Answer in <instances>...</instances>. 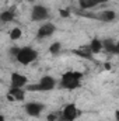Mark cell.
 Instances as JSON below:
<instances>
[{"label": "cell", "mask_w": 119, "mask_h": 121, "mask_svg": "<svg viewBox=\"0 0 119 121\" xmlns=\"http://www.w3.org/2000/svg\"><path fill=\"white\" fill-rule=\"evenodd\" d=\"M0 121H4V116H1V114H0Z\"/></svg>", "instance_id": "cb8c5ba5"}, {"label": "cell", "mask_w": 119, "mask_h": 121, "mask_svg": "<svg viewBox=\"0 0 119 121\" xmlns=\"http://www.w3.org/2000/svg\"><path fill=\"white\" fill-rule=\"evenodd\" d=\"M81 113H80V110L74 106V104H66L64 106V108H63V111H62V118L60 121H74L76 118H79V116H80Z\"/></svg>", "instance_id": "3957f363"}, {"label": "cell", "mask_w": 119, "mask_h": 121, "mask_svg": "<svg viewBox=\"0 0 119 121\" xmlns=\"http://www.w3.org/2000/svg\"><path fill=\"white\" fill-rule=\"evenodd\" d=\"M79 6H80V9L81 10H90V9H92V7H95L97 4L92 1V0H79Z\"/></svg>", "instance_id": "9a60e30c"}, {"label": "cell", "mask_w": 119, "mask_h": 121, "mask_svg": "<svg viewBox=\"0 0 119 121\" xmlns=\"http://www.w3.org/2000/svg\"><path fill=\"white\" fill-rule=\"evenodd\" d=\"M0 83H1V79H0Z\"/></svg>", "instance_id": "484cf974"}, {"label": "cell", "mask_w": 119, "mask_h": 121, "mask_svg": "<svg viewBox=\"0 0 119 121\" xmlns=\"http://www.w3.org/2000/svg\"><path fill=\"white\" fill-rule=\"evenodd\" d=\"M27 1H30V3H35L36 0H27Z\"/></svg>", "instance_id": "d4e9b609"}, {"label": "cell", "mask_w": 119, "mask_h": 121, "mask_svg": "<svg viewBox=\"0 0 119 121\" xmlns=\"http://www.w3.org/2000/svg\"><path fill=\"white\" fill-rule=\"evenodd\" d=\"M21 35H23V31H21L20 27H16V28H13V30L10 31V38H11L13 41L20 39V38H21Z\"/></svg>", "instance_id": "2e32d148"}, {"label": "cell", "mask_w": 119, "mask_h": 121, "mask_svg": "<svg viewBox=\"0 0 119 121\" xmlns=\"http://www.w3.org/2000/svg\"><path fill=\"white\" fill-rule=\"evenodd\" d=\"M60 49H62V44H60V42H53V44L49 47V52H51L52 55H58L60 52Z\"/></svg>", "instance_id": "e0dca14e"}, {"label": "cell", "mask_w": 119, "mask_h": 121, "mask_svg": "<svg viewBox=\"0 0 119 121\" xmlns=\"http://www.w3.org/2000/svg\"><path fill=\"white\" fill-rule=\"evenodd\" d=\"M55 86H56V80L52 76H44L38 82L39 91H49V90H52V89H55Z\"/></svg>", "instance_id": "52a82bcc"}, {"label": "cell", "mask_w": 119, "mask_h": 121, "mask_svg": "<svg viewBox=\"0 0 119 121\" xmlns=\"http://www.w3.org/2000/svg\"><path fill=\"white\" fill-rule=\"evenodd\" d=\"M14 18H16V14H14L13 9L4 10L0 13V21H3V23H11V21H14Z\"/></svg>", "instance_id": "5bb4252c"}, {"label": "cell", "mask_w": 119, "mask_h": 121, "mask_svg": "<svg viewBox=\"0 0 119 121\" xmlns=\"http://www.w3.org/2000/svg\"><path fill=\"white\" fill-rule=\"evenodd\" d=\"M55 31H56L55 24L46 23V24H44V26H41V27L38 28V31H36V39H44V38H46V37H51Z\"/></svg>", "instance_id": "8992f818"}, {"label": "cell", "mask_w": 119, "mask_h": 121, "mask_svg": "<svg viewBox=\"0 0 119 121\" xmlns=\"http://www.w3.org/2000/svg\"><path fill=\"white\" fill-rule=\"evenodd\" d=\"M25 89H27L28 91H39L38 83H34V85H25Z\"/></svg>", "instance_id": "ac0fdd59"}, {"label": "cell", "mask_w": 119, "mask_h": 121, "mask_svg": "<svg viewBox=\"0 0 119 121\" xmlns=\"http://www.w3.org/2000/svg\"><path fill=\"white\" fill-rule=\"evenodd\" d=\"M59 14H60V17H63V18H69V17H70V11L66 10V9H60Z\"/></svg>", "instance_id": "d6986e66"}, {"label": "cell", "mask_w": 119, "mask_h": 121, "mask_svg": "<svg viewBox=\"0 0 119 121\" xmlns=\"http://www.w3.org/2000/svg\"><path fill=\"white\" fill-rule=\"evenodd\" d=\"M97 16H98V20H101L104 23H111V21H114L116 18V13L114 10H104Z\"/></svg>", "instance_id": "8fae6325"}, {"label": "cell", "mask_w": 119, "mask_h": 121, "mask_svg": "<svg viewBox=\"0 0 119 121\" xmlns=\"http://www.w3.org/2000/svg\"><path fill=\"white\" fill-rule=\"evenodd\" d=\"M44 108H45V106L42 103H36V101H31V103H27L24 106L25 113L28 116H31V117H38L44 111Z\"/></svg>", "instance_id": "5b68a950"}, {"label": "cell", "mask_w": 119, "mask_h": 121, "mask_svg": "<svg viewBox=\"0 0 119 121\" xmlns=\"http://www.w3.org/2000/svg\"><path fill=\"white\" fill-rule=\"evenodd\" d=\"M102 49H105L107 52L114 54V55H116V54L119 52L118 51V45H116V42H115L112 38H107V39L102 41Z\"/></svg>", "instance_id": "30bf717a"}, {"label": "cell", "mask_w": 119, "mask_h": 121, "mask_svg": "<svg viewBox=\"0 0 119 121\" xmlns=\"http://www.w3.org/2000/svg\"><path fill=\"white\" fill-rule=\"evenodd\" d=\"M73 54L74 55H79V56H81V58H84V59H92V54H91V51H90V47H81V48H79V49H74L73 51Z\"/></svg>", "instance_id": "4fadbf2b"}, {"label": "cell", "mask_w": 119, "mask_h": 121, "mask_svg": "<svg viewBox=\"0 0 119 121\" xmlns=\"http://www.w3.org/2000/svg\"><path fill=\"white\" fill-rule=\"evenodd\" d=\"M83 73L81 72H76V70H69L66 73H63L62 79H60V86L63 89L67 90H73L81 86V79H83Z\"/></svg>", "instance_id": "6da1fadb"}, {"label": "cell", "mask_w": 119, "mask_h": 121, "mask_svg": "<svg viewBox=\"0 0 119 121\" xmlns=\"http://www.w3.org/2000/svg\"><path fill=\"white\" fill-rule=\"evenodd\" d=\"M92 1H94V3H95L97 6H98V4H102V3H107L108 0H92Z\"/></svg>", "instance_id": "7402d4cb"}, {"label": "cell", "mask_w": 119, "mask_h": 121, "mask_svg": "<svg viewBox=\"0 0 119 121\" xmlns=\"http://www.w3.org/2000/svg\"><path fill=\"white\" fill-rule=\"evenodd\" d=\"M10 82H11V87H24L28 83V79L18 72H13Z\"/></svg>", "instance_id": "ba28073f"}, {"label": "cell", "mask_w": 119, "mask_h": 121, "mask_svg": "<svg viewBox=\"0 0 119 121\" xmlns=\"http://www.w3.org/2000/svg\"><path fill=\"white\" fill-rule=\"evenodd\" d=\"M18 51H20V48H18V47H13V48L10 49V54H11L13 56H16V55L18 54Z\"/></svg>", "instance_id": "44dd1931"}, {"label": "cell", "mask_w": 119, "mask_h": 121, "mask_svg": "<svg viewBox=\"0 0 119 121\" xmlns=\"http://www.w3.org/2000/svg\"><path fill=\"white\" fill-rule=\"evenodd\" d=\"M46 120H48V121H58L59 118H58V116H56L55 113H51V114H48V116H46Z\"/></svg>", "instance_id": "ffe728a7"}, {"label": "cell", "mask_w": 119, "mask_h": 121, "mask_svg": "<svg viewBox=\"0 0 119 121\" xmlns=\"http://www.w3.org/2000/svg\"><path fill=\"white\" fill-rule=\"evenodd\" d=\"M104 68H105L107 70H109V69H111V63H109V62H107V63L104 65Z\"/></svg>", "instance_id": "603a6c76"}, {"label": "cell", "mask_w": 119, "mask_h": 121, "mask_svg": "<svg viewBox=\"0 0 119 121\" xmlns=\"http://www.w3.org/2000/svg\"><path fill=\"white\" fill-rule=\"evenodd\" d=\"M14 58H16V60L18 63L25 66V65H30L31 62H34L38 58V52L34 48H31V47H24V48H20L18 54Z\"/></svg>", "instance_id": "7a4b0ae2"}, {"label": "cell", "mask_w": 119, "mask_h": 121, "mask_svg": "<svg viewBox=\"0 0 119 121\" xmlns=\"http://www.w3.org/2000/svg\"><path fill=\"white\" fill-rule=\"evenodd\" d=\"M88 47H90V51H91L92 55L94 54H99L102 51V41L99 38H92Z\"/></svg>", "instance_id": "7c38bea8"}, {"label": "cell", "mask_w": 119, "mask_h": 121, "mask_svg": "<svg viewBox=\"0 0 119 121\" xmlns=\"http://www.w3.org/2000/svg\"><path fill=\"white\" fill-rule=\"evenodd\" d=\"M8 100H16V101H24L25 99V91L23 87H10L8 94H7Z\"/></svg>", "instance_id": "9c48e42d"}, {"label": "cell", "mask_w": 119, "mask_h": 121, "mask_svg": "<svg viewBox=\"0 0 119 121\" xmlns=\"http://www.w3.org/2000/svg\"><path fill=\"white\" fill-rule=\"evenodd\" d=\"M48 17H49V11L45 6L35 4L32 7V11H31V20L32 21H44Z\"/></svg>", "instance_id": "277c9868"}]
</instances>
